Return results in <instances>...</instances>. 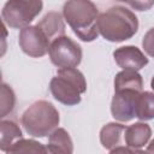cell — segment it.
Listing matches in <instances>:
<instances>
[{"label":"cell","mask_w":154,"mask_h":154,"mask_svg":"<svg viewBox=\"0 0 154 154\" xmlns=\"http://www.w3.org/2000/svg\"><path fill=\"white\" fill-rule=\"evenodd\" d=\"M97 30L111 42H122L131 38L138 30L136 14L124 6H112L99 14Z\"/></svg>","instance_id":"obj_1"},{"label":"cell","mask_w":154,"mask_h":154,"mask_svg":"<svg viewBox=\"0 0 154 154\" xmlns=\"http://www.w3.org/2000/svg\"><path fill=\"white\" fill-rule=\"evenodd\" d=\"M63 16L72 31L84 42L94 41L97 35L99 11L89 0H70L63 6Z\"/></svg>","instance_id":"obj_2"},{"label":"cell","mask_w":154,"mask_h":154,"mask_svg":"<svg viewBox=\"0 0 154 154\" xmlns=\"http://www.w3.org/2000/svg\"><path fill=\"white\" fill-rule=\"evenodd\" d=\"M20 120L24 130L30 136L45 137L58 129L60 117L52 102L38 100L24 111Z\"/></svg>","instance_id":"obj_3"},{"label":"cell","mask_w":154,"mask_h":154,"mask_svg":"<svg viewBox=\"0 0 154 154\" xmlns=\"http://www.w3.org/2000/svg\"><path fill=\"white\" fill-rule=\"evenodd\" d=\"M49 90L53 97L66 106L81 102V95L87 91V82L83 73L76 67L58 69L57 76L51 79Z\"/></svg>","instance_id":"obj_4"},{"label":"cell","mask_w":154,"mask_h":154,"mask_svg":"<svg viewBox=\"0 0 154 154\" xmlns=\"http://www.w3.org/2000/svg\"><path fill=\"white\" fill-rule=\"evenodd\" d=\"M43 2L40 0H10L1 11L2 23L13 29H24L41 12Z\"/></svg>","instance_id":"obj_5"},{"label":"cell","mask_w":154,"mask_h":154,"mask_svg":"<svg viewBox=\"0 0 154 154\" xmlns=\"http://www.w3.org/2000/svg\"><path fill=\"white\" fill-rule=\"evenodd\" d=\"M51 61L59 69L76 67L82 60V48L69 36H60L51 42L48 51Z\"/></svg>","instance_id":"obj_6"},{"label":"cell","mask_w":154,"mask_h":154,"mask_svg":"<svg viewBox=\"0 0 154 154\" xmlns=\"http://www.w3.org/2000/svg\"><path fill=\"white\" fill-rule=\"evenodd\" d=\"M18 43L22 51L31 58H41L48 51L51 41L37 25L25 26L19 31Z\"/></svg>","instance_id":"obj_7"},{"label":"cell","mask_w":154,"mask_h":154,"mask_svg":"<svg viewBox=\"0 0 154 154\" xmlns=\"http://www.w3.org/2000/svg\"><path fill=\"white\" fill-rule=\"evenodd\" d=\"M140 94L141 93L136 90H129V89L116 90L111 102L112 117L116 120L123 123L135 118Z\"/></svg>","instance_id":"obj_8"},{"label":"cell","mask_w":154,"mask_h":154,"mask_svg":"<svg viewBox=\"0 0 154 154\" xmlns=\"http://www.w3.org/2000/svg\"><path fill=\"white\" fill-rule=\"evenodd\" d=\"M114 61L123 70L138 71L148 64V58L136 46H123L113 52Z\"/></svg>","instance_id":"obj_9"},{"label":"cell","mask_w":154,"mask_h":154,"mask_svg":"<svg viewBox=\"0 0 154 154\" xmlns=\"http://www.w3.org/2000/svg\"><path fill=\"white\" fill-rule=\"evenodd\" d=\"M152 136V129L148 124L138 122L128 126L124 131V141L128 147L140 149L148 143Z\"/></svg>","instance_id":"obj_10"},{"label":"cell","mask_w":154,"mask_h":154,"mask_svg":"<svg viewBox=\"0 0 154 154\" xmlns=\"http://www.w3.org/2000/svg\"><path fill=\"white\" fill-rule=\"evenodd\" d=\"M52 42L55 38L65 35V24L61 14L55 11L48 12L37 24H36Z\"/></svg>","instance_id":"obj_11"},{"label":"cell","mask_w":154,"mask_h":154,"mask_svg":"<svg viewBox=\"0 0 154 154\" xmlns=\"http://www.w3.org/2000/svg\"><path fill=\"white\" fill-rule=\"evenodd\" d=\"M47 154H72L73 143L69 132L63 129H55L48 138V144L46 146Z\"/></svg>","instance_id":"obj_12"},{"label":"cell","mask_w":154,"mask_h":154,"mask_svg":"<svg viewBox=\"0 0 154 154\" xmlns=\"http://www.w3.org/2000/svg\"><path fill=\"white\" fill-rule=\"evenodd\" d=\"M136 90L142 93L143 89V79L142 76L136 71L123 70L118 72L114 77V91L116 90Z\"/></svg>","instance_id":"obj_13"},{"label":"cell","mask_w":154,"mask_h":154,"mask_svg":"<svg viewBox=\"0 0 154 154\" xmlns=\"http://www.w3.org/2000/svg\"><path fill=\"white\" fill-rule=\"evenodd\" d=\"M125 126L120 123H108L100 130V142L103 148L113 149L119 147L122 135L125 131Z\"/></svg>","instance_id":"obj_14"},{"label":"cell","mask_w":154,"mask_h":154,"mask_svg":"<svg viewBox=\"0 0 154 154\" xmlns=\"http://www.w3.org/2000/svg\"><path fill=\"white\" fill-rule=\"evenodd\" d=\"M1 129V142L0 148L2 152H7L17 141L23 138L20 128L12 120H2L0 123Z\"/></svg>","instance_id":"obj_15"},{"label":"cell","mask_w":154,"mask_h":154,"mask_svg":"<svg viewBox=\"0 0 154 154\" xmlns=\"http://www.w3.org/2000/svg\"><path fill=\"white\" fill-rule=\"evenodd\" d=\"M6 154H47V148L38 141L22 138L17 141Z\"/></svg>","instance_id":"obj_16"},{"label":"cell","mask_w":154,"mask_h":154,"mask_svg":"<svg viewBox=\"0 0 154 154\" xmlns=\"http://www.w3.org/2000/svg\"><path fill=\"white\" fill-rule=\"evenodd\" d=\"M136 117L140 120H150L154 118V93L142 91L140 94Z\"/></svg>","instance_id":"obj_17"},{"label":"cell","mask_w":154,"mask_h":154,"mask_svg":"<svg viewBox=\"0 0 154 154\" xmlns=\"http://www.w3.org/2000/svg\"><path fill=\"white\" fill-rule=\"evenodd\" d=\"M16 103V95L10 85L1 84V99H0V117L4 118L12 112Z\"/></svg>","instance_id":"obj_18"},{"label":"cell","mask_w":154,"mask_h":154,"mask_svg":"<svg viewBox=\"0 0 154 154\" xmlns=\"http://www.w3.org/2000/svg\"><path fill=\"white\" fill-rule=\"evenodd\" d=\"M142 47L149 57L154 58V28H150L144 34L142 40Z\"/></svg>","instance_id":"obj_19"},{"label":"cell","mask_w":154,"mask_h":154,"mask_svg":"<svg viewBox=\"0 0 154 154\" xmlns=\"http://www.w3.org/2000/svg\"><path fill=\"white\" fill-rule=\"evenodd\" d=\"M109 154H149L148 152H144V150H141V149H135V148H130V147H123V146H119V147H116L113 149H111Z\"/></svg>","instance_id":"obj_20"},{"label":"cell","mask_w":154,"mask_h":154,"mask_svg":"<svg viewBox=\"0 0 154 154\" xmlns=\"http://www.w3.org/2000/svg\"><path fill=\"white\" fill-rule=\"evenodd\" d=\"M130 6H132V7H135V8H137L138 11H144V10H148L152 5H154V1H129L128 2Z\"/></svg>","instance_id":"obj_21"},{"label":"cell","mask_w":154,"mask_h":154,"mask_svg":"<svg viewBox=\"0 0 154 154\" xmlns=\"http://www.w3.org/2000/svg\"><path fill=\"white\" fill-rule=\"evenodd\" d=\"M147 152H148L149 154H154V140H152V141L149 142V144H148V147H147Z\"/></svg>","instance_id":"obj_22"},{"label":"cell","mask_w":154,"mask_h":154,"mask_svg":"<svg viewBox=\"0 0 154 154\" xmlns=\"http://www.w3.org/2000/svg\"><path fill=\"white\" fill-rule=\"evenodd\" d=\"M150 87H152V89L154 90V76H153V78H152V81H150Z\"/></svg>","instance_id":"obj_23"}]
</instances>
